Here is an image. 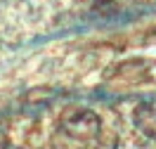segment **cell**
Wrapping results in <instances>:
<instances>
[{
    "instance_id": "6da1fadb",
    "label": "cell",
    "mask_w": 156,
    "mask_h": 149,
    "mask_svg": "<svg viewBox=\"0 0 156 149\" xmlns=\"http://www.w3.org/2000/svg\"><path fill=\"white\" fill-rule=\"evenodd\" d=\"M62 128L66 130V135L88 142V140H95L99 135V119L88 109H73L64 114Z\"/></svg>"
},
{
    "instance_id": "7a4b0ae2",
    "label": "cell",
    "mask_w": 156,
    "mask_h": 149,
    "mask_svg": "<svg viewBox=\"0 0 156 149\" xmlns=\"http://www.w3.org/2000/svg\"><path fill=\"white\" fill-rule=\"evenodd\" d=\"M135 126L142 130L144 135L156 137V99L142 102L135 109Z\"/></svg>"
},
{
    "instance_id": "3957f363",
    "label": "cell",
    "mask_w": 156,
    "mask_h": 149,
    "mask_svg": "<svg viewBox=\"0 0 156 149\" xmlns=\"http://www.w3.org/2000/svg\"><path fill=\"white\" fill-rule=\"evenodd\" d=\"M5 144H7V140H5V135L0 133V149H5Z\"/></svg>"
}]
</instances>
